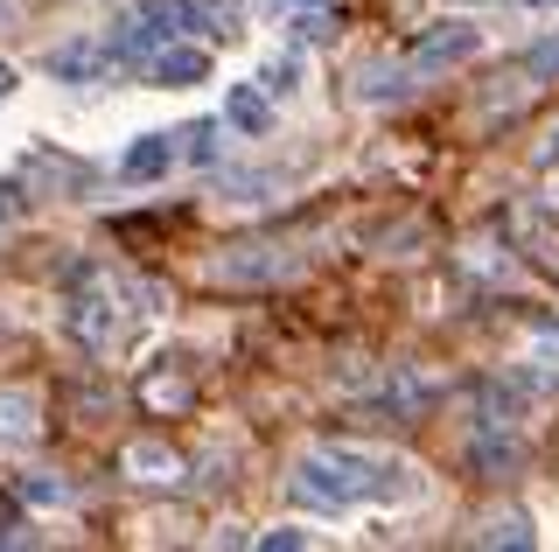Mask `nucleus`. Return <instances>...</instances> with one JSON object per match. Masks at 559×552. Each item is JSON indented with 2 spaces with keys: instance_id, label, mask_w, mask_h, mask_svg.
<instances>
[{
  "instance_id": "1",
  "label": "nucleus",
  "mask_w": 559,
  "mask_h": 552,
  "mask_svg": "<svg viewBox=\"0 0 559 552\" xmlns=\"http://www.w3.org/2000/svg\"><path fill=\"white\" fill-rule=\"evenodd\" d=\"M378 461L371 447H349V441H329V447H308L294 461V496L314 511H357L378 496Z\"/></svg>"
},
{
  "instance_id": "2",
  "label": "nucleus",
  "mask_w": 559,
  "mask_h": 552,
  "mask_svg": "<svg viewBox=\"0 0 559 552\" xmlns=\"http://www.w3.org/2000/svg\"><path fill=\"white\" fill-rule=\"evenodd\" d=\"M210 273L224 287H280V280H301L308 273V252L280 245V238H245V245H224L210 259Z\"/></svg>"
},
{
  "instance_id": "3",
  "label": "nucleus",
  "mask_w": 559,
  "mask_h": 552,
  "mask_svg": "<svg viewBox=\"0 0 559 552\" xmlns=\"http://www.w3.org/2000/svg\"><path fill=\"white\" fill-rule=\"evenodd\" d=\"M476 49H483V28H476V22H433L427 36L406 49V71H413V84H419V77H433V71H454V63H468Z\"/></svg>"
},
{
  "instance_id": "4",
  "label": "nucleus",
  "mask_w": 559,
  "mask_h": 552,
  "mask_svg": "<svg viewBox=\"0 0 559 552\" xmlns=\"http://www.w3.org/2000/svg\"><path fill=\"white\" fill-rule=\"evenodd\" d=\"M43 71L57 84H78V92H84V84H105L119 63H112V49H105V36H70V43H57L43 57Z\"/></svg>"
},
{
  "instance_id": "5",
  "label": "nucleus",
  "mask_w": 559,
  "mask_h": 552,
  "mask_svg": "<svg viewBox=\"0 0 559 552\" xmlns=\"http://www.w3.org/2000/svg\"><path fill=\"white\" fill-rule=\"evenodd\" d=\"M63 329L84 343V350H112L119 343V280H105V295H78L63 308Z\"/></svg>"
},
{
  "instance_id": "6",
  "label": "nucleus",
  "mask_w": 559,
  "mask_h": 552,
  "mask_svg": "<svg viewBox=\"0 0 559 552\" xmlns=\"http://www.w3.org/2000/svg\"><path fill=\"white\" fill-rule=\"evenodd\" d=\"M224 127L245 133V141H266V133H273V92L259 77L224 84Z\"/></svg>"
},
{
  "instance_id": "7",
  "label": "nucleus",
  "mask_w": 559,
  "mask_h": 552,
  "mask_svg": "<svg viewBox=\"0 0 559 552\" xmlns=\"http://www.w3.org/2000/svg\"><path fill=\"white\" fill-rule=\"evenodd\" d=\"M175 161V133H133V147L119 154V182H168Z\"/></svg>"
},
{
  "instance_id": "8",
  "label": "nucleus",
  "mask_w": 559,
  "mask_h": 552,
  "mask_svg": "<svg viewBox=\"0 0 559 552\" xmlns=\"http://www.w3.org/2000/svg\"><path fill=\"white\" fill-rule=\"evenodd\" d=\"M147 77L154 84H168V92H189V84H203L210 77V49H197V43H162L154 49V63H147Z\"/></svg>"
},
{
  "instance_id": "9",
  "label": "nucleus",
  "mask_w": 559,
  "mask_h": 552,
  "mask_svg": "<svg viewBox=\"0 0 559 552\" xmlns=\"http://www.w3.org/2000/svg\"><path fill=\"white\" fill-rule=\"evenodd\" d=\"M119 469L133 482H182V455L168 441H127L119 447Z\"/></svg>"
},
{
  "instance_id": "10",
  "label": "nucleus",
  "mask_w": 559,
  "mask_h": 552,
  "mask_svg": "<svg viewBox=\"0 0 559 552\" xmlns=\"http://www.w3.org/2000/svg\"><path fill=\"white\" fill-rule=\"evenodd\" d=\"M280 168H210V189H217L224 203H266V196H280Z\"/></svg>"
},
{
  "instance_id": "11",
  "label": "nucleus",
  "mask_w": 559,
  "mask_h": 552,
  "mask_svg": "<svg viewBox=\"0 0 559 552\" xmlns=\"http://www.w3.org/2000/svg\"><path fill=\"white\" fill-rule=\"evenodd\" d=\"M133 14L147 22L154 43H182L197 28V0H133Z\"/></svg>"
},
{
  "instance_id": "12",
  "label": "nucleus",
  "mask_w": 559,
  "mask_h": 552,
  "mask_svg": "<svg viewBox=\"0 0 559 552\" xmlns=\"http://www.w3.org/2000/svg\"><path fill=\"white\" fill-rule=\"evenodd\" d=\"M427 399H433V377H419L413 364H392V377L378 385V406L392 412V420H406V412H419Z\"/></svg>"
},
{
  "instance_id": "13",
  "label": "nucleus",
  "mask_w": 559,
  "mask_h": 552,
  "mask_svg": "<svg viewBox=\"0 0 559 552\" xmlns=\"http://www.w3.org/2000/svg\"><path fill=\"white\" fill-rule=\"evenodd\" d=\"M35 434H43V399L35 392H0V441L28 447Z\"/></svg>"
},
{
  "instance_id": "14",
  "label": "nucleus",
  "mask_w": 559,
  "mask_h": 552,
  "mask_svg": "<svg viewBox=\"0 0 559 552\" xmlns=\"http://www.w3.org/2000/svg\"><path fill=\"white\" fill-rule=\"evenodd\" d=\"M105 49H112L119 71H140V63H154V49H162V43L147 36V22H140V14H119L112 36H105Z\"/></svg>"
},
{
  "instance_id": "15",
  "label": "nucleus",
  "mask_w": 559,
  "mask_h": 552,
  "mask_svg": "<svg viewBox=\"0 0 559 552\" xmlns=\"http://www.w3.org/2000/svg\"><path fill=\"white\" fill-rule=\"evenodd\" d=\"M224 119H189V127H175V154L182 161H197V168H217V147H224Z\"/></svg>"
},
{
  "instance_id": "16",
  "label": "nucleus",
  "mask_w": 559,
  "mask_h": 552,
  "mask_svg": "<svg viewBox=\"0 0 559 552\" xmlns=\"http://www.w3.org/2000/svg\"><path fill=\"white\" fill-rule=\"evenodd\" d=\"M468 461H476L483 476H518V469H524V447L503 441V427H483L476 447H468Z\"/></svg>"
},
{
  "instance_id": "17",
  "label": "nucleus",
  "mask_w": 559,
  "mask_h": 552,
  "mask_svg": "<svg viewBox=\"0 0 559 552\" xmlns=\"http://www.w3.org/2000/svg\"><path fill=\"white\" fill-rule=\"evenodd\" d=\"M280 28H287V43H329L336 36V8H329V0H301V8L294 14H280Z\"/></svg>"
},
{
  "instance_id": "18",
  "label": "nucleus",
  "mask_w": 559,
  "mask_h": 552,
  "mask_svg": "<svg viewBox=\"0 0 559 552\" xmlns=\"http://www.w3.org/2000/svg\"><path fill=\"white\" fill-rule=\"evenodd\" d=\"M28 176L49 182V189H70V196H84V189H92V168H84V161H57V154H35Z\"/></svg>"
},
{
  "instance_id": "19",
  "label": "nucleus",
  "mask_w": 559,
  "mask_h": 552,
  "mask_svg": "<svg viewBox=\"0 0 559 552\" xmlns=\"http://www.w3.org/2000/svg\"><path fill=\"white\" fill-rule=\"evenodd\" d=\"M197 28L217 36V43H238L245 36V8L238 0H197Z\"/></svg>"
},
{
  "instance_id": "20",
  "label": "nucleus",
  "mask_w": 559,
  "mask_h": 552,
  "mask_svg": "<svg viewBox=\"0 0 559 552\" xmlns=\"http://www.w3.org/2000/svg\"><path fill=\"white\" fill-rule=\"evenodd\" d=\"M259 84H266L273 98H294V92H301V43L273 49V57H266V71H259Z\"/></svg>"
},
{
  "instance_id": "21",
  "label": "nucleus",
  "mask_w": 559,
  "mask_h": 552,
  "mask_svg": "<svg viewBox=\"0 0 559 552\" xmlns=\"http://www.w3.org/2000/svg\"><path fill=\"white\" fill-rule=\"evenodd\" d=\"M413 92V71L406 63H392V71H384V63H371V71H364V106H384V98H406Z\"/></svg>"
},
{
  "instance_id": "22",
  "label": "nucleus",
  "mask_w": 559,
  "mask_h": 552,
  "mask_svg": "<svg viewBox=\"0 0 559 552\" xmlns=\"http://www.w3.org/2000/svg\"><path fill=\"white\" fill-rule=\"evenodd\" d=\"M140 399H147L154 412H182L189 399H197V385H189V377H168V371H154L147 385H140Z\"/></svg>"
},
{
  "instance_id": "23",
  "label": "nucleus",
  "mask_w": 559,
  "mask_h": 552,
  "mask_svg": "<svg viewBox=\"0 0 559 552\" xmlns=\"http://www.w3.org/2000/svg\"><path fill=\"white\" fill-rule=\"evenodd\" d=\"M476 539H483V545H518V552H524V545H538V531H532V517H524V511H503V517H489Z\"/></svg>"
},
{
  "instance_id": "24",
  "label": "nucleus",
  "mask_w": 559,
  "mask_h": 552,
  "mask_svg": "<svg viewBox=\"0 0 559 552\" xmlns=\"http://www.w3.org/2000/svg\"><path fill=\"white\" fill-rule=\"evenodd\" d=\"M22 504L57 511V504H70V482H63V476H28V482H22Z\"/></svg>"
},
{
  "instance_id": "25",
  "label": "nucleus",
  "mask_w": 559,
  "mask_h": 552,
  "mask_svg": "<svg viewBox=\"0 0 559 552\" xmlns=\"http://www.w3.org/2000/svg\"><path fill=\"white\" fill-rule=\"evenodd\" d=\"M252 545H259V552H301V545H314V531H301V525H273V531H252Z\"/></svg>"
},
{
  "instance_id": "26",
  "label": "nucleus",
  "mask_w": 559,
  "mask_h": 552,
  "mask_svg": "<svg viewBox=\"0 0 559 552\" xmlns=\"http://www.w3.org/2000/svg\"><path fill=\"white\" fill-rule=\"evenodd\" d=\"M524 71H532V77H552L559 71V43H538L532 57H524Z\"/></svg>"
},
{
  "instance_id": "27",
  "label": "nucleus",
  "mask_w": 559,
  "mask_h": 552,
  "mask_svg": "<svg viewBox=\"0 0 559 552\" xmlns=\"http://www.w3.org/2000/svg\"><path fill=\"white\" fill-rule=\"evenodd\" d=\"M22 196H28V182H0V217H22L28 211Z\"/></svg>"
},
{
  "instance_id": "28",
  "label": "nucleus",
  "mask_w": 559,
  "mask_h": 552,
  "mask_svg": "<svg viewBox=\"0 0 559 552\" xmlns=\"http://www.w3.org/2000/svg\"><path fill=\"white\" fill-rule=\"evenodd\" d=\"M343 392H371V364H364V357H349V364H343Z\"/></svg>"
},
{
  "instance_id": "29",
  "label": "nucleus",
  "mask_w": 559,
  "mask_h": 552,
  "mask_svg": "<svg viewBox=\"0 0 559 552\" xmlns=\"http://www.w3.org/2000/svg\"><path fill=\"white\" fill-rule=\"evenodd\" d=\"M511 14H559V0H503Z\"/></svg>"
},
{
  "instance_id": "30",
  "label": "nucleus",
  "mask_w": 559,
  "mask_h": 552,
  "mask_svg": "<svg viewBox=\"0 0 559 552\" xmlns=\"http://www.w3.org/2000/svg\"><path fill=\"white\" fill-rule=\"evenodd\" d=\"M546 168H559V127H552V141H546V154H538Z\"/></svg>"
},
{
  "instance_id": "31",
  "label": "nucleus",
  "mask_w": 559,
  "mask_h": 552,
  "mask_svg": "<svg viewBox=\"0 0 559 552\" xmlns=\"http://www.w3.org/2000/svg\"><path fill=\"white\" fill-rule=\"evenodd\" d=\"M0 98H14V63H0Z\"/></svg>"
},
{
  "instance_id": "32",
  "label": "nucleus",
  "mask_w": 559,
  "mask_h": 552,
  "mask_svg": "<svg viewBox=\"0 0 559 552\" xmlns=\"http://www.w3.org/2000/svg\"><path fill=\"white\" fill-rule=\"evenodd\" d=\"M259 8H273V14H294V8H301V0H259Z\"/></svg>"
},
{
  "instance_id": "33",
  "label": "nucleus",
  "mask_w": 559,
  "mask_h": 552,
  "mask_svg": "<svg viewBox=\"0 0 559 552\" xmlns=\"http://www.w3.org/2000/svg\"><path fill=\"white\" fill-rule=\"evenodd\" d=\"M8 14H14V8H8V0H0V22H8Z\"/></svg>"
}]
</instances>
